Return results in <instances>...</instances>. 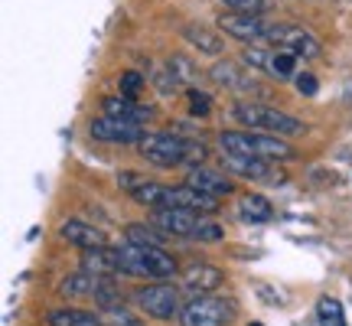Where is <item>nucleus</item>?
Returning <instances> with one entry per match:
<instances>
[{"label":"nucleus","mask_w":352,"mask_h":326,"mask_svg":"<svg viewBox=\"0 0 352 326\" xmlns=\"http://www.w3.org/2000/svg\"><path fill=\"white\" fill-rule=\"evenodd\" d=\"M138 151L153 166H179V163L189 160V144L176 134H144Z\"/></svg>","instance_id":"6e6552de"},{"label":"nucleus","mask_w":352,"mask_h":326,"mask_svg":"<svg viewBox=\"0 0 352 326\" xmlns=\"http://www.w3.org/2000/svg\"><path fill=\"white\" fill-rule=\"evenodd\" d=\"M316 320L320 326H346V314H342V303L333 297H323L316 303Z\"/></svg>","instance_id":"4be33fe9"},{"label":"nucleus","mask_w":352,"mask_h":326,"mask_svg":"<svg viewBox=\"0 0 352 326\" xmlns=\"http://www.w3.org/2000/svg\"><path fill=\"white\" fill-rule=\"evenodd\" d=\"M101 108L104 114H111V118H124V121H147L151 118V108L147 105H138V101L131 98V95H121V98H104L101 101Z\"/></svg>","instance_id":"f3484780"},{"label":"nucleus","mask_w":352,"mask_h":326,"mask_svg":"<svg viewBox=\"0 0 352 326\" xmlns=\"http://www.w3.org/2000/svg\"><path fill=\"white\" fill-rule=\"evenodd\" d=\"M50 326H101V316H95L91 310H78V307H56L46 316Z\"/></svg>","instance_id":"a211bd4d"},{"label":"nucleus","mask_w":352,"mask_h":326,"mask_svg":"<svg viewBox=\"0 0 352 326\" xmlns=\"http://www.w3.org/2000/svg\"><path fill=\"white\" fill-rule=\"evenodd\" d=\"M226 157V166L232 173L245 176V180H271V183H280L284 176L274 173L271 160H261V157H241V153H222Z\"/></svg>","instance_id":"ddd939ff"},{"label":"nucleus","mask_w":352,"mask_h":326,"mask_svg":"<svg viewBox=\"0 0 352 326\" xmlns=\"http://www.w3.org/2000/svg\"><path fill=\"white\" fill-rule=\"evenodd\" d=\"M239 213L245 222H267L274 209H271V202L264 199V196H252V193H248V196L239 199Z\"/></svg>","instance_id":"412c9836"},{"label":"nucleus","mask_w":352,"mask_h":326,"mask_svg":"<svg viewBox=\"0 0 352 326\" xmlns=\"http://www.w3.org/2000/svg\"><path fill=\"white\" fill-rule=\"evenodd\" d=\"M219 30L228 36L241 39V43H261L267 36V23L261 20V13H241V10H228L219 17Z\"/></svg>","instance_id":"9b49d317"},{"label":"nucleus","mask_w":352,"mask_h":326,"mask_svg":"<svg viewBox=\"0 0 352 326\" xmlns=\"http://www.w3.org/2000/svg\"><path fill=\"white\" fill-rule=\"evenodd\" d=\"M189 111L206 118V114L212 111V101H209V95H206V91H196V88H189Z\"/></svg>","instance_id":"b1692460"},{"label":"nucleus","mask_w":352,"mask_h":326,"mask_svg":"<svg viewBox=\"0 0 352 326\" xmlns=\"http://www.w3.org/2000/svg\"><path fill=\"white\" fill-rule=\"evenodd\" d=\"M183 36H186L196 50L206 52V56H222V50H226L222 36L212 33V30H206V26H186V30H183Z\"/></svg>","instance_id":"6ab92c4d"},{"label":"nucleus","mask_w":352,"mask_h":326,"mask_svg":"<svg viewBox=\"0 0 352 326\" xmlns=\"http://www.w3.org/2000/svg\"><path fill=\"white\" fill-rule=\"evenodd\" d=\"M82 271H91V274H101V277H111V274H121V258H118V248H88L82 254Z\"/></svg>","instance_id":"4468645a"},{"label":"nucleus","mask_w":352,"mask_h":326,"mask_svg":"<svg viewBox=\"0 0 352 326\" xmlns=\"http://www.w3.org/2000/svg\"><path fill=\"white\" fill-rule=\"evenodd\" d=\"M134 307L140 314H147L151 320H173L183 314L179 303V290L170 284H147V287L134 290Z\"/></svg>","instance_id":"0eeeda50"},{"label":"nucleus","mask_w":352,"mask_h":326,"mask_svg":"<svg viewBox=\"0 0 352 326\" xmlns=\"http://www.w3.org/2000/svg\"><path fill=\"white\" fill-rule=\"evenodd\" d=\"M316 88H320V82L314 78V72H303V76H297V91H300V95H307V98H310V95H316Z\"/></svg>","instance_id":"bb28decb"},{"label":"nucleus","mask_w":352,"mask_h":326,"mask_svg":"<svg viewBox=\"0 0 352 326\" xmlns=\"http://www.w3.org/2000/svg\"><path fill=\"white\" fill-rule=\"evenodd\" d=\"M186 183L202 189V193H209V196H215V199L232 193V180H226V176L215 173V170H202V166H192V170H189Z\"/></svg>","instance_id":"dca6fc26"},{"label":"nucleus","mask_w":352,"mask_h":326,"mask_svg":"<svg viewBox=\"0 0 352 326\" xmlns=\"http://www.w3.org/2000/svg\"><path fill=\"white\" fill-rule=\"evenodd\" d=\"M232 118L239 124H248L252 131H264V134H277V138H297L307 131L300 118H294L287 111H277L271 105H254V101H239L232 108Z\"/></svg>","instance_id":"39448f33"},{"label":"nucleus","mask_w":352,"mask_h":326,"mask_svg":"<svg viewBox=\"0 0 352 326\" xmlns=\"http://www.w3.org/2000/svg\"><path fill=\"white\" fill-rule=\"evenodd\" d=\"M91 138L104 140V144H140L144 140V127L138 121H124V118H111V114H101L91 121Z\"/></svg>","instance_id":"9d476101"},{"label":"nucleus","mask_w":352,"mask_h":326,"mask_svg":"<svg viewBox=\"0 0 352 326\" xmlns=\"http://www.w3.org/2000/svg\"><path fill=\"white\" fill-rule=\"evenodd\" d=\"M248 326H264V323H248Z\"/></svg>","instance_id":"cd10ccee"},{"label":"nucleus","mask_w":352,"mask_h":326,"mask_svg":"<svg viewBox=\"0 0 352 326\" xmlns=\"http://www.w3.org/2000/svg\"><path fill=\"white\" fill-rule=\"evenodd\" d=\"M219 147L222 153H241V157H261V160H294L297 151L290 147L284 138L277 134H264V131H222L219 134Z\"/></svg>","instance_id":"f03ea898"},{"label":"nucleus","mask_w":352,"mask_h":326,"mask_svg":"<svg viewBox=\"0 0 352 326\" xmlns=\"http://www.w3.org/2000/svg\"><path fill=\"white\" fill-rule=\"evenodd\" d=\"M121 258V274H134V277H153V281H166L176 274V258L164 245H134L127 241L118 248Z\"/></svg>","instance_id":"7ed1b4c3"},{"label":"nucleus","mask_w":352,"mask_h":326,"mask_svg":"<svg viewBox=\"0 0 352 326\" xmlns=\"http://www.w3.org/2000/svg\"><path fill=\"white\" fill-rule=\"evenodd\" d=\"M212 78L219 82V85H226V88H254L252 72H241L239 65H232V63H219V65H215Z\"/></svg>","instance_id":"aec40b11"},{"label":"nucleus","mask_w":352,"mask_h":326,"mask_svg":"<svg viewBox=\"0 0 352 326\" xmlns=\"http://www.w3.org/2000/svg\"><path fill=\"white\" fill-rule=\"evenodd\" d=\"M63 239L69 241V245H76V248L88 251V248H101V245H108V239H104V232L95 226H88V222H78V219H69L63 226Z\"/></svg>","instance_id":"2eb2a0df"},{"label":"nucleus","mask_w":352,"mask_h":326,"mask_svg":"<svg viewBox=\"0 0 352 326\" xmlns=\"http://www.w3.org/2000/svg\"><path fill=\"white\" fill-rule=\"evenodd\" d=\"M235 320V303L215 294H196L189 303H183L179 323L183 326H228Z\"/></svg>","instance_id":"423d86ee"},{"label":"nucleus","mask_w":352,"mask_h":326,"mask_svg":"<svg viewBox=\"0 0 352 326\" xmlns=\"http://www.w3.org/2000/svg\"><path fill=\"white\" fill-rule=\"evenodd\" d=\"M151 222L166 235H183V239H199V241H219L226 235V228L212 222V219H202V213L196 209H153Z\"/></svg>","instance_id":"20e7f679"},{"label":"nucleus","mask_w":352,"mask_h":326,"mask_svg":"<svg viewBox=\"0 0 352 326\" xmlns=\"http://www.w3.org/2000/svg\"><path fill=\"white\" fill-rule=\"evenodd\" d=\"M228 10H241V13H264L267 10V0H222Z\"/></svg>","instance_id":"393cba45"},{"label":"nucleus","mask_w":352,"mask_h":326,"mask_svg":"<svg viewBox=\"0 0 352 326\" xmlns=\"http://www.w3.org/2000/svg\"><path fill=\"white\" fill-rule=\"evenodd\" d=\"M140 85H144V76L140 72H121V95H138Z\"/></svg>","instance_id":"a878e982"},{"label":"nucleus","mask_w":352,"mask_h":326,"mask_svg":"<svg viewBox=\"0 0 352 326\" xmlns=\"http://www.w3.org/2000/svg\"><path fill=\"white\" fill-rule=\"evenodd\" d=\"M264 43H271V46H280V50L294 52V56H300V59H316L320 56V43L316 36H310L307 30L300 26H290V23H277V26H267V36Z\"/></svg>","instance_id":"1a4fd4ad"},{"label":"nucleus","mask_w":352,"mask_h":326,"mask_svg":"<svg viewBox=\"0 0 352 326\" xmlns=\"http://www.w3.org/2000/svg\"><path fill=\"white\" fill-rule=\"evenodd\" d=\"M140 206H151V209H196V213H215L219 209V199L209 196V193H202V189L189 186H164V183H153V180H144L134 193H131Z\"/></svg>","instance_id":"f257e3e1"},{"label":"nucleus","mask_w":352,"mask_h":326,"mask_svg":"<svg viewBox=\"0 0 352 326\" xmlns=\"http://www.w3.org/2000/svg\"><path fill=\"white\" fill-rule=\"evenodd\" d=\"M157 226H144V222H131L124 228L127 241H134V245H164V235L166 232H153Z\"/></svg>","instance_id":"5701e85b"},{"label":"nucleus","mask_w":352,"mask_h":326,"mask_svg":"<svg viewBox=\"0 0 352 326\" xmlns=\"http://www.w3.org/2000/svg\"><path fill=\"white\" fill-rule=\"evenodd\" d=\"M226 284V274L212 268V264H189L183 271V287L196 297V294H215V290Z\"/></svg>","instance_id":"f8f14e48"}]
</instances>
